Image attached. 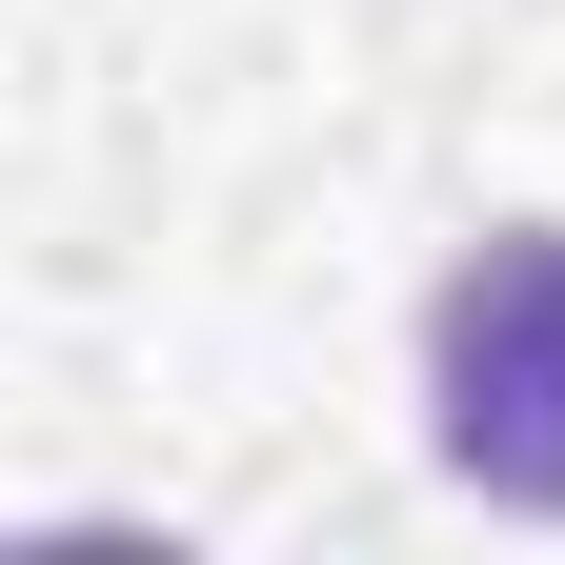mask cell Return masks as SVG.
<instances>
[{"mask_svg":"<svg viewBox=\"0 0 565 565\" xmlns=\"http://www.w3.org/2000/svg\"><path fill=\"white\" fill-rule=\"evenodd\" d=\"M424 445H445L484 505L565 525V223H505L424 303Z\"/></svg>","mask_w":565,"mask_h":565,"instance_id":"obj_1","label":"cell"}]
</instances>
